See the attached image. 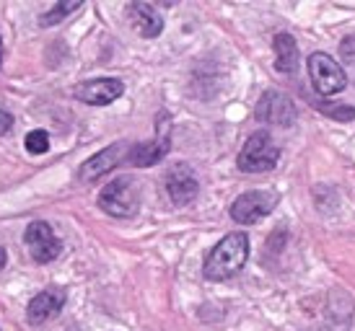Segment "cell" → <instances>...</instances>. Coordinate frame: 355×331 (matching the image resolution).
Returning a JSON list of instances; mask_svg holds the SVG:
<instances>
[{"instance_id": "6da1fadb", "label": "cell", "mask_w": 355, "mask_h": 331, "mask_svg": "<svg viewBox=\"0 0 355 331\" xmlns=\"http://www.w3.org/2000/svg\"><path fill=\"white\" fill-rule=\"evenodd\" d=\"M249 259V238L247 233H228L220 244L213 246V251L207 253L205 264H202V274L210 283H223L231 280L234 274L244 269Z\"/></svg>"}, {"instance_id": "7a4b0ae2", "label": "cell", "mask_w": 355, "mask_h": 331, "mask_svg": "<svg viewBox=\"0 0 355 331\" xmlns=\"http://www.w3.org/2000/svg\"><path fill=\"white\" fill-rule=\"evenodd\" d=\"M140 184L135 176H117L99 192V207L112 217H132L140 210Z\"/></svg>"}, {"instance_id": "3957f363", "label": "cell", "mask_w": 355, "mask_h": 331, "mask_svg": "<svg viewBox=\"0 0 355 331\" xmlns=\"http://www.w3.org/2000/svg\"><path fill=\"white\" fill-rule=\"evenodd\" d=\"M280 161V145H277L270 132H254L247 137L244 147L239 150L236 166L244 174H265L272 171Z\"/></svg>"}, {"instance_id": "277c9868", "label": "cell", "mask_w": 355, "mask_h": 331, "mask_svg": "<svg viewBox=\"0 0 355 331\" xmlns=\"http://www.w3.org/2000/svg\"><path fill=\"white\" fill-rule=\"evenodd\" d=\"M306 68H309L311 86L322 96H335V93L347 88V75L343 65L327 52H311L309 60H306Z\"/></svg>"}, {"instance_id": "5b68a950", "label": "cell", "mask_w": 355, "mask_h": 331, "mask_svg": "<svg viewBox=\"0 0 355 331\" xmlns=\"http://www.w3.org/2000/svg\"><path fill=\"white\" fill-rule=\"evenodd\" d=\"M280 202V195L275 189H254V192H244L231 202V220L239 225H254L265 220Z\"/></svg>"}, {"instance_id": "8992f818", "label": "cell", "mask_w": 355, "mask_h": 331, "mask_svg": "<svg viewBox=\"0 0 355 331\" xmlns=\"http://www.w3.org/2000/svg\"><path fill=\"white\" fill-rule=\"evenodd\" d=\"M171 150V117L166 111L158 117V132L153 140L148 143H138L130 147L128 163H132L135 168H150V166L161 163Z\"/></svg>"}, {"instance_id": "52a82bcc", "label": "cell", "mask_w": 355, "mask_h": 331, "mask_svg": "<svg viewBox=\"0 0 355 331\" xmlns=\"http://www.w3.org/2000/svg\"><path fill=\"white\" fill-rule=\"evenodd\" d=\"M254 117L262 125L272 127H293L298 119V109L293 104V98L280 93V91H265L259 101H257Z\"/></svg>"}, {"instance_id": "ba28073f", "label": "cell", "mask_w": 355, "mask_h": 331, "mask_svg": "<svg viewBox=\"0 0 355 331\" xmlns=\"http://www.w3.org/2000/svg\"><path fill=\"white\" fill-rule=\"evenodd\" d=\"M24 244L29 246L31 259L37 264L55 262L60 256V251H62V244L58 241V235H55V231L50 228V223H44V220H34V223L26 228Z\"/></svg>"}, {"instance_id": "9c48e42d", "label": "cell", "mask_w": 355, "mask_h": 331, "mask_svg": "<svg viewBox=\"0 0 355 331\" xmlns=\"http://www.w3.org/2000/svg\"><path fill=\"white\" fill-rule=\"evenodd\" d=\"M166 192H168V199L177 207H187L198 199L200 181H198V176H195V171H192V166L177 163L168 168Z\"/></svg>"}, {"instance_id": "30bf717a", "label": "cell", "mask_w": 355, "mask_h": 331, "mask_svg": "<svg viewBox=\"0 0 355 331\" xmlns=\"http://www.w3.org/2000/svg\"><path fill=\"white\" fill-rule=\"evenodd\" d=\"M130 145L128 143H112L104 150H99L96 156H91L89 161H83V166L78 168V181L89 184V181H96L99 176L109 174L112 168H117L122 161H128Z\"/></svg>"}, {"instance_id": "8fae6325", "label": "cell", "mask_w": 355, "mask_h": 331, "mask_svg": "<svg viewBox=\"0 0 355 331\" xmlns=\"http://www.w3.org/2000/svg\"><path fill=\"white\" fill-rule=\"evenodd\" d=\"M125 93V83L119 78H96V80H86L80 83L73 96L89 104V107H107L112 101H117L119 96Z\"/></svg>"}, {"instance_id": "7c38bea8", "label": "cell", "mask_w": 355, "mask_h": 331, "mask_svg": "<svg viewBox=\"0 0 355 331\" xmlns=\"http://www.w3.org/2000/svg\"><path fill=\"white\" fill-rule=\"evenodd\" d=\"M65 301H68L65 290H60V287H47V290L37 292V295L29 301V305H26V319H29V323L50 321L52 316H58V313L62 311Z\"/></svg>"}, {"instance_id": "4fadbf2b", "label": "cell", "mask_w": 355, "mask_h": 331, "mask_svg": "<svg viewBox=\"0 0 355 331\" xmlns=\"http://www.w3.org/2000/svg\"><path fill=\"white\" fill-rule=\"evenodd\" d=\"M128 16L140 37H146V39H156L158 34L164 31V19L150 3H132L128 8Z\"/></svg>"}, {"instance_id": "5bb4252c", "label": "cell", "mask_w": 355, "mask_h": 331, "mask_svg": "<svg viewBox=\"0 0 355 331\" xmlns=\"http://www.w3.org/2000/svg\"><path fill=\"white\" fill-rule=\"evenodd\" d=\"M272 49H275V68L280 73H296L298 70V62H301V55H298V44L296 39L288 34V31H280L275 34V39H272Z\"/></svg>"}, {"instance_id": "9a60e30c", "label": "cell", "mask_w": 355, "mask_h": 331, "mask_svg": "<svg viewBox=\"0 0 355 331\" xmlns=\"http://www.w3.org/2000/svg\"><path fill=\"white\" fill-rule=\"evenodd\" d=\"M76 10H80V0H62V3H58V6H52L50 10L42 13L40 24L42 26H55V24L68 19L70 13H76Z\"/></svg>"}, {"instance_id": "2e32d148", "label": "cell", "mask_w": 355, "mask_h": 331, "mask_svg": "<svg viewBox=\"0 0 355 331\" xmlns=\"http://www.w3.org/2000/svg\"><path fill=\"white\" fill-rule=\"evenodd\" d=\"M314 107L319 111H324L327 117L337 119V122H353L355 119V107L350 104H327V101H314Z\"/></svg>"}, {"instance_id": "e0dca14e", "label": "cell", "mask_w": 355, "mask_h": 331, "mask_svg": "<svg viewBox=\"0 0 355 331\" xmlns=\"http://www.w3.org/2000/svg\"><path fill=\"white\" fill-rule=\"evenodd\" d=\"M24 145H26L29 153L42 156V153H47V150H50V135H47L44 129H31L29 135L24 137Z\"/></svg>"}, {"instance_id": "ac0fdd59", "label": "cell", "mask_w": 355, "mask_h": 331, "mask_svg": "<svg viewBox=\"0 0 355 331\" xmlns=\"http://www.w3.org/2000/svg\"><path fill=\"white\" fill-rule=\"evenodd\" d=\"M340 49H343L345 57H355V34H350V37H345V39L340 42Z\"/></svg>"}, {"instance_id": "d6986e66", "label": "cell", "mask_w": 355, "mask_h": 331, "mask_svg": "<svg viewBox=\"0 0 355 331\" xmlns=\"http://www.w3.org/2000/svg\"><path fill=\"white\" fill-rule=\"evenodd\" d=\"M10 127H13V114L6 111V109H0V135H6Z\"/></svg>"}, {"instance_id": "ffe728a7", "label": "cell", "mask_w": 355, "mask_h": 331, "mask_svg": "<svg viewBox=\"0 0 355 331\" xmlns=\"http://www.w3.org/2000/svg\"><path fill=\"white\" fill-rule=\"evenodd\" d=\"M6 262H8V256H6V249H0V269L6 267Z\"/></svg>"}, {"instance_id": "44dd1931", "label": "cell", "mask_w": 355, "mask_h": 331, "mask_svg": "<svg viewBox=\"0 0 355 331\" xmlns=\"http://www.w3.org/2000/svg\"><path fill=\"white\" fill-rule=\"evenodd\" d=\"M0 70H3V37H0Z\"/></svg>"}]
</instances>
